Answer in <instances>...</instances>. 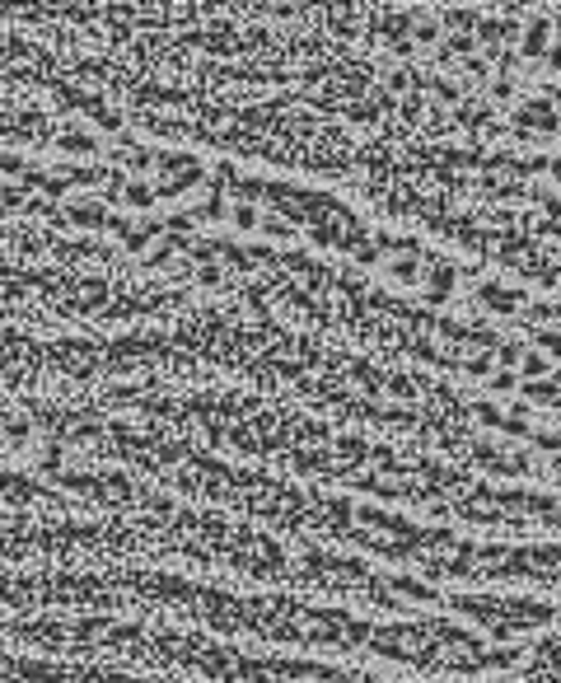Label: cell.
Wrapping results in <instances>:
<instances>
[{
	"label": "cell",
	"mask_w": 561,
	"mask_h": 683,
	"mask_svg": "<svg viewBox=\"0 0 561 683\" xmlns=\"http://www.w3.org/2000/svg\"><path fill=\"white\" fill-rule=\"evenodd\" d=\"M519 52L528 61H542L547 52H552V19H533L528 28H524V38H519Z\"/></svg>",
	"instance_id": "obj_1"
},
{
	"label": "cell",
	"mask_w": 561,
	"mask_h": 683,
	"mask_svg": "<svg viewBox=\"0 0 561 683\" xmlns=\"http://www.w3.org/2000/svg\"><path fill=\"white\" fill-rule=\"evenodd\" d=\"M482 300H486V309L491 313H515L519 309V291H505V286H486Z\"/></svg>",
	"instance_id": "obj_2"
},
{
	"label": "cell",
	"mask_w": 561,
	"mask_h": 683,
	"mask_svg": "<svg viewBox=\"0 0 561 683\" xmlns=\"http://www.w3.org/2000/svg\"><path fill=\"white\" fill-rule=\"evenodd\" d=\"M519 374H528V379H547V374H552V365H547V356L528 352V356L519 361Z\"/></svg>",
	"instance_id": "obj_3"
},
{
	"label": "cell",
	"mask_w": 561,
	"mask_h": 683,
	"mask_svg": "<svg viewBox=\"0 0 561 683\" xmlns=\"http://www.w3.org/2000/svg\"><path fill=\"white\" fill-rule=\"evenodd\" d=\"M491 389H496V393H515V389H519V374L501 370V374H496V379H491Z\"/></svg>",
	"instance_id": "obj_4"
},
{
	"label": "cell",
	"mask_w": 561,
	"mask_h": 683,
	"mask_svg": "<svg viewBox=\"0 0 561 683\" xmlns=\"http://www.w3.org/2000/svg\"><path fill=\"white\" fill-rule=\"evenodd\" d=\"M538 347L547 356H561V332H538Z\"/></svg>",
	"instance_id": "obj_5"
},
{
	"label": "cell",
	"mask_w": 561,
	"mask_h": 683,
	"mask_svg": "<svg viewBox=\"0 0 561 683\" xmlns=\"http://www.w3.org/2000/svg\"><path fill=\"white\" fill-rule=\"evenodd\" d=\"M552 183H557V188H561V155L552 159Z\"/></svg>",
	"instance_id": "obj_6"
}]
</instances>
